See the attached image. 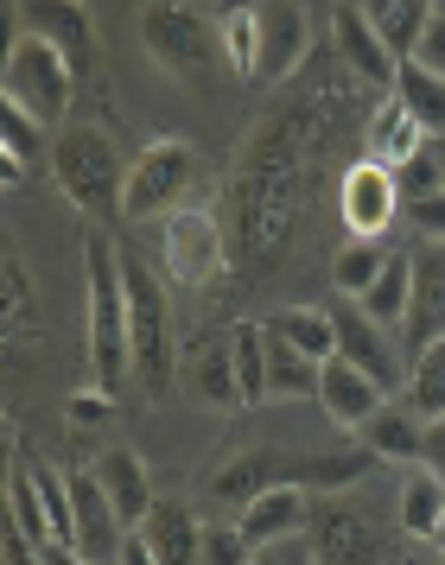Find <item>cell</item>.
Here are the masks:
<instances>
[{
    "mask_svg": "<svg viewBox=\"0 0 445 565\" xmlns=\"http://www.w3.org/2000/svg\"><path fill=\"white\" fill-rule=\"evenodd\" d=\"M318 382H325V362L306 356L287 337L267 331V394H274V401H318Z\"/></svg>",
    "mask_w": 445,
    "mask_h": 565,
    "instance_id": "484cf974",
    "label": "cell"
},
{
    "mask_svg": "<svg viewBox=\"0 0 445 565\" xmlns=\"http://www.w3.org/2000/svg\"><path fill=\"white\" fill-rule=\"evenodd\" d=\"M64 419H71L77 433H103L108 419H115V394H103L96 382L77 387V394H71V407H64Z\"/></svg>",
    "mask_w": 445,
    "mask_h": 565,
    "instance_id": "f35d334b",
    "label": "cell"
},
{
    "mask_svg": "<svg viewBox=\"0 0 445 565\" xmlns=\"http://www.w3.org/2000/svg\"><path fill=\"white\" fill-rule=\"evenodd\" d=\"M331 45H338L343 71H350L357 83L394 89V77H401V57H394L389 39H382V32L357 13V0H338V7H331Z\"/></svg>",
    "mask_w": 445,
    "mask_h": 565,
    "instance_id": "7c38bea8",
    "label": "cell"
},
{
    "mask_svg": "<svg viewBox=\"0 0 445 565\" xmlns=\"http://www.w3.org/2000/svg\"><path fill=\"white\" fill-rule=\"evenodd\" d=\"M426 470L445 483V413L439 419H426Z\"/></svg>",
    "mask_w": 445,
    "mask_h": 565,
    "instance_id": "7bdbcfd3",
    "label": "cell"
},
{
    "mask_svg": "<svg viewBox=\"0 0 445 565\" xmlns=\"http://www.w3.org/2000/svg\"><path fill=\"white\" fill-rule=\"evenodd\" d=\"M426 546H433V553L445 559V514H439V527H433V540H426Z\"/></svg>",
    "mask_w": 445,
    "mask_h": 565,
    "instance_id": "7dc6e473",
    "label": "cell"
},
{
    "mask_svg": "<svg viewBox=\"0 0 445 565\" xmlns=\"http://www.w3.org/2000/svg\"><path fill=\"white\" fill-rule=\"evenodd\" d=\"M230 350H236V382H242V407H262L267 394V331L262 324H230Z\"/></svg>",
    "mask_w": 445,
    "mask_h": 565,
    "instance_id": "836d02e7",
    "label": "cell"
},
{
    "mask_svg": "<svg viewBox=\"0 0 445 565\" xmlns=\"http://www.w3.org/2000/svg\"><path fill=\"white\" fill-rule=\"evenodd\" d=\"M204 179V159L191 140H153L128 166V223H166L172 210L191 204V191Z\"/></svg>",
    "mask_w": 445,
    "mask_h": 565,
    "instance_id": "52a82bcc",
    "label": "cell"
},
{
    "mask_svg": "<svg viewBox=\"0 0 445 565\" xmlns=\"http://www.w3.org/2000/svg\"><path fill=\"white\" fill-rule=\"evenodd\" d=\"M0 286H7V350H20V343L39 337V280L20 260V248L0 255Z\"/></svg>",
    "mask_w": 445,
    "mask_h": 565,
    "instance_id": "f546056e",
    "label": "cell"
},
{
    "mask_svg": "<svg viewBox=\"0 0 445 565\" xmlns=\"http://www.w3.org/2000/svg\"><path fill=\"white\" fill-rule=\"evenodd\" d=\"M394 96L407 103V115H414L426 134H445V77H433V71H426V64H414V57H401Z\"/></svg>",
    "mask_w": 445,
    "mask_h": 565,
    "instance_id": "d6a6232c",
    "label": "cell"
},
{
    "mask_svg": "<svg viewBox=\"0 0 445 565\" xmlns=\"http://www.w3.org/2000/svg\"><path fill=\"white\" fill-rule=\"evenodd\" d=\"M439 514H445V483L420 463L414 477L401 483V527L414 540H433V527H439Z\"/></svg>",
    "mask_w": 445,
    "mask_h": 565,
    "instance_id": "e575fe53",
    "label": "cell"
},
{
    "mask_svg": "<svg viewBox=\"0 0 445 565\" xmlns=\"http://www.w3.org/2000/svg\"><path fill=\"white\" fill-rule=\"evenodd\" d=\"M407 223H414L420 242H445V191H433V198H420V204L401 210Z\"/></svg>",
    "mask_w": 445,
    "mask_h": 565,
    "instance_id": "ab89813d",
    "label": "cell"
},
{
    "mask_svg": "<svg viewBox=\"0 0 445 565\" xmlns=\"http://www.w3.org/2000/svg\"><path fill=\"white\" fill-rule=\"evenodd\" d=\"M394 184H401V204H420V198H433V191H445L439 166H433V153L420 147L407 166H394Z\"/></svg>",
    "mask_w": 445,
    "mask_h": 565,
    "instance_id": "74e56055",
    "label": "cell"
},
{
    "mask_svg": "<svg viewBox=\"0 0 445 565\" xmlns=\"http://www.w3.org/2000/svg\"><path fill=\"white\" fill-rule=\"evenodd\" d=\"M89 470H96L103 495L115 502V514H121L128 527H140V521L153 514V502H159V495H153V470H147V458H140L134 445H108Z\"/></svg>",
    "mask_w": 445,
    "mask_h": 565,
    "instance_id": "d6986e66",
    "label": "cell"
},
{
    "mask_svg": "<svg viewBox=\"0 0 445 565\" xmlns=\"http://www.w3.org/2000/svg\"><path fill=\"white\" fill-rule=\"evenodd\" d=\"M318 153V96L274 108L242 147L236 179L223 184V230H230V267L262 274L287 255L293 230L306 216V179Z\"/></svg>",
    "mask_w": 445,
    "mask_h": 565,
    "instance_id": "6da1fadb",
    "label": "cell"
},
{
    "mask_svg": "<svg viewBox=\"0 0 445 565\" xmlns=\"http://www.w3.org/2000/svg\"><path fill=\"white\" fill-rule=\"evenodd\" d=\"M83 286H89V382L121 401V387L134 382V343H128L121 248L108 235H83Z\"/></svg>",
    "mask_w": 445,
    "mask_h": 565,
    "instance_id": "7a4b0ae2",
    "label": "cell"
},
{
    "mask_svg": "<svg viewBox=\"0 0 445 565\" xmlns=\"http://www.w3.org/2000/svg\"><path fill=\"white\" fill-rule=\"evenodd\" d=\"M407 407L420 413V419H439L445 413V337L439 343H426L414 356V369H407V394H401Z\"/></svg>",
    "mask_w": 445,
    "mask_h": 565,
    "instance_id": "d590c367",
    "label": "cell"
},
{
    "mask_svg": "<svg viewBox=\"0 0 445 565\" xmlns=\"http://www.w3.org/2000/svg\"><path fill=\"white\" fill-rule=\"evenodd\" d=\"M115 565H159V559H153V546H147V534H140V527L128 534V546H121V559H115Z\"/></svg>",
    "mask_w": 445,
    "mask_h": 565,
    "instance_id": "ee69618b",
    "label": "cell"
},
{
    "mask_svg": "<svg viewBox=\"0 0 445 565\" xmlns=\"http://www.w3.org/2000/svg\"><path fill=\"white\" fill-rule=\"evenodd\" d=\"M255 565H312V553H306L299 540H280V546H262V553H255Z\"/></svg>",
    "mask_w": 445,
    "mask_h": 565,
    "instance_id": "b9f144b4",
    "label": "cell"
},
{
    "mask_svg": "<svg viewBox=\"0 0 445 565\" xmlns=\"http://www.w3.org/2000/svg\"><path fill=\"white\" fill-rule=\"evenodd\" d=\"M312 52L306 0H262V83H293Z\"/></svg>",
    "mask_w": 445,
    "mask_h": 565,
    "instance_id": "4fadbf2b",
    "label": "cell"
},
{
    "mask_svg": "<svg viewBox=\"0 0 445 565\" xmlns=\"http://www.w3.org/2000/svg\"><path fill=\"white\" fill-rule=\"evenodd\" d=\"M27 7V32L52 39L57 52L77 64V77L96 64V13L89 0H20Z\"/></svg>",
    "mask_w": 445,
    "mask_h": 565,
    "instance_id": "2e32d148",
    "label": "cell"
},
{
    "mask_svg": "<svg viewBox=\"0 0 445 565\" xmlns=\"http://www.w3.org/2000/svg\"><path fill=\"white\" fill-rule=\"evenodd\" d=\"M7 521H13V534L32 540V546L52 540V514H45V495H39V477H32L27 458H7Z\"/></svg>",
    "mask_w": 445,
    "mask_h": 565,
    "instance_id": "4dcf8cb0",
    "label": "cell"
},
{
    "mask_svg": "<svg viewBox=\"0 0 445 565\" xmlns=\"http://www.w3.org/2000/svg\"><path fill=\"white\" fill-rule=\"evenodd\" d=\"M312 565H318V559H312Z\"/></svg>",
    "mask_w": 445,
    "mask_h": 565,
    "instance_id": "681fc988",
    "label": "cell"
},
{
    "mask_svg": "<svg viewBox=\"0 0 445 565\" xmlns=\"http://www.w3.org/2000/svg\"><path fill=\"white\" fill-rule=\"evenodd\" d=\"M318 407L331 413V426L363 433L369 419L389 407V387L375 382L369 369H357L350 356H331V362H325V382H318Z\"/></svg>",
    "mask_w": 445,
    "mask_h": 565,
    "instance_id": "5bb4252c",
    "label": "cell"
},
{
    "mask_svg": "<svg viewBox=\"0 0 445 565\" xmlns=\"http://www.w3.org/2000/svg\"><path fill=\"white\" fill-rule=\"evenodd\" d=\"M52 184L64 204L89 216V223H115L128 216V159L103 128H57L52 134Z\"/></svg>",
    "mask_w": 445,
    "mask_h": 565,
    "instance_id": "3957f363",
    "label": "cell"
},
{
    "mask_svg": "<svg viewBox=\"0 0 445 565\" xmlns=\"http://www.w3.org/2000/svg\"><path fill=\"white\" fill-rule=\"evenodd\" d=\"M331 311H338V356H350L357 369H369L382 387H407L401 382V362H394V343H389L394 331H382L357 299H343V306H331Z\"/></svg>",
    "mask_w": 445,
    "mask_h": 565,
    "instance_id": "ffe728a7",
    "label": "cell"
},
{
    "mask_svg": "<svg viewBox=\"0 0 445 565\" xmlns=\"http://www.w3.org/2000/svg\"><path fill=\"white\" fill-rule=\"evenodd\" d=\"M445 337V242H420L414 248V311H407V356H420L426 343Z\"/></svg>",
    "mask_w": 445,
    "mask_h": 565,
    "instance_id": "e0dca14e",
    "label": "cell"
},
{
    "mask_svg": "<svg viewBox=\"0 0 445 565\" xmlns=\"http://www.w3.org/2000/svg\"><path fill=\"white\" fill-rule=\"evenodd\" d=\"M274 483H293V458H280V451H267V445H248V451H230V458L210 470V495L216 502H230V509H242V502H255L262 489Z\"/></svg>",
    "mask_w": 445,
    "mask_h": 565,
    "instance_id": "ac0fdd59",
    "label": "cell"
},
{
    "mask_svg": "<svg viewBox=\"0 0 445 565\" xmlns=\"http://www.w3.org/2000/svg\"><path fill=\"white\" fill-rule=\"evenodd\" d=\"M439 7H445V0H439Z\"/></svg>",
    "mask_w": 445,
    "mask_h": 565,
    "instance_id": "c3c4849f",
    "label": "cell"
},
{
    "mask_svg": "<svg viewBox=\"0 0 445 565\" xmlns=\"http://www.w3.org/2000/svg\"><path fill=\"white\" fill-rule=\"evenodd\" d=\"M216 39H223V64L242 83H262V0H223Z\"/></svg>",
    "mask_w": 445,
    "mask_h": 565,
    "instance_id": "44dd1931",
    "label": "cell"
},
{
    "mask_svg": "<svg viewBox=\"0 0 445 565\" xmlns=\"http://www.w3.org/2000/svg\"><path fill=\"white\" fill-rule=\"evenodd\" d=\"M262 324L274 337L299 343V350H306V356H318V362L338 356V311H325V306H280V311H267Z\"/></svg>",
    "mask_w": 445,
    "mask_h": 565,
    "instance_id": "f1b7e54d",
    "label": "cell"
},
{
    "mask_svg": "<svg viewBox=\"0 0 445 565\" xmlns=\"http://www.w3.org/2000/svg\"><path fill=\"white\" fill-rule=\"evenodd\" d=\"M45 121H32L27 108L0 103V153H7V184H20L32 166H52V140Z\"/></svg>",
    "mask_w": 445,
    "mask_h": 565,
    "instance_id": "4316f807",
    "label": "cell"
},
{
    "mask_svg": "<svg viewBox=\"0 0 445 565\" xmlns=\"http://www.w3.org/2000/svg\"><path fill=\"white\" fill-rule=\"evenodd\" d=\"M159 274L172 286H210L230 274V230L204 204H184L159 223Z\"/></svg>",
    "mask_w": 445,
    "mask_h": 565,
    "instance_id": "ba28073f",
    "label": "cell"
},
{
    "mask_svg": "<svg viewBox=\"0 0 445 565\" xmlns=\"http://www.w3.org/2000/svg\"><path fill=\"white\" fill-rule=\"evenodd\" d=\"M414 64H426L433 77H445V7L426 20V32H420V45H414Z\"/></svg>",
    "mask_w": 445,
    "mask_h": 565,
    "instance_id": "60d3db41",
    "label": "cell"
},
{
    "mask_svg": "<svg viewBox=\"0 0 445 565\" xmlns=\"http://www.w3.org/2000/svg\"><path fill=\"white\" fill-rule=\"evenodd\" d=\"M306 553L318 565H389V534L382 521L350 502H325L306 521Z\"/></svg>",
    "mask_w": 445,
    "mask_h": 565,
    "instance_id": "9c48e42d",
    "label": "cell"
},
{
    "mask_svg": "<svg viewBox=\"0 0 445 565\" xmlns=\"http://www.w3.org/2000/svg\"><path fill=\"white\" fill-rule=\"evenodd\" d=\"M255 540L242 527H204V546H198V565H255Z\"/></svg>",
    "mask_w": 445,
    "mask_h": 565,
    "instance_id": "8d00e7d4",
    "label": "cell"
},
{
    "mask_svg": "<svg viewBox=\"0 0 445 565\" xmlns=\"http://www.w3.org/2000/svg\"><path fill=\"white\" fill-rule=\"evenodd\" d=\"M363 445L382 463H426V419H420L407 401H389V407L363 426Z\"/></svg>",
    "mask_w": 445,
    "mask_h": 565,
    "instance_id": "7402d4cb",
    "label": "cell"
},
{
    "mask_svg": "<svg viewBox=\"0 0 445 565\" xmlns=\"http://www.w3.org/2000/svg\"><path fill=\"white\" fill-rule=\"evenodd\" d=\"M389 242H343L338 255H331V286H338V299H363L369 286L382 280V267H389Z\"/></svg>",
    "mask_w": 445,
    "mask_h": 565,
    "instance_id": "1f68e13d",
    "label": "cell"
},
{
    "mask_svg": "<svg viewBox=\"0 0 445 565\" xmlns=\"http://www.w3.org/2000/svg\"><path fill=\"white\" fill-rule=\"evenodd\" d=\"M134 26H140V45L166 77L204 83L223 39H216V20H210L204 0H140L134 7Z\"/></svg>",
    "mask_w": 445,
    "mask_h": 565,
    "instance_id": "5b68a950",
    "label": "cell"
},
{
    "mask_svg": "<svg viewBox=\"0 0 445 565\" xmlns=\"http://www.w3.org/2000/svg\"><path fill=\"white\" fill-rule=\"evenodd\" d=\"M140 534H147V546H153L159 565H198L204 521L184 509V502H153V514L140 521Z\"/></svg>",
    "mask_w": 445,
    "mask_h": 565,
    "instance_id": "603a6c76",
    "label": "cell"
},
{
    "mask_svg": "<svg viewBox=\"0 0 445 565\" xmlns=\"http://www.w3.org/2000/svg\"><path fill=\"white\" fill-rule=\"evenodd\" d=\"M426 153H433V166H439V179H445V134H426Z\"/></svg>",
    "mask_w": 445,
    "mask_h": 565,
    "instance_id": "bcb514c9",
    "label": "cell"
},
{
    "mask_svg": "<svg viewBox=\"0 0 445 565\" xmlns=\"http://www.w3.org/2000/svg\"><path fill=\"white\" fill-rule=\"evenodd\" d=\"M71 89H77V64L57 52L52 39H39V32H13L7 39V64H0V103L27 108L32 121H45V128H64V115H71Z\"/></svg>",
    "mask_w": 445,
    "mask_h": 565,
    "instance_id": "8992f818",
    "label": "cell"
},
{
    "mask_svg": "<svg viewBox=\"0 0 445 565\" xmlns=\"http://www.w3.org/2000/svg\"><path fill=\"white\" fill-rule=\"evenodd\" d=\"M121 286H128V343H134V382L147 401L172 394L179 375V350H172V311H166V286L147 260L121 248Z\"/></svg>",
    "mask_w": 445,
    "mask_h": 565,
    "instance_id": "277c9868",
    "label": "cell"
},
{
    "mask_svg": "<svg viewBox=\"0 0 445 565\" xmlns=\"http://www.w3.org/2000/svg\"><path fill=\"white\" fill-rule=\"evenodd\" d=\"M32 559H39V565H89V559H77L71 546H57V540H45V546H32Z\"/></svg>",
    "mask_w": 445,
    "mask_h": 565,
    "instance_id": "f6af8a7d",
    "label": "cell"
},
{
    "mask_svg": "<svg viewBox=\"0 0 445 565\" xmlns=\"http://www.w3.org/2000/svg\"><path fill=\"white\" fill-rule=\"evenodd\" d=\"M179 382L184 394L210 413H242V382H236V350L230 331H204L191 337V350L179 356Z\"/></svg>",
    "mask_w": 445,
    "mask_h": 565,
    "instance_id": "8fae6325",
    "label": "cell"
},
{
    "mask_svg": "<svg viewBox=\"0 0 445 565\" xmlns=\"http://www.w3.org/2000/svg\"><path fill=\"white\" fill-rule=\"evenodd\" d=\"M420 147H426V128H420L414 115H407V103L389 89V96H382V108L369 115V159H382V166L394 172V166H407Z\"/></svg>",
    "mask_w": 445,
    "mask_h": 565,
    "instance_id": "cb8c5ba5",
    "label": "cell"
},
{
    "mask_svg": "<svg viewBox=\"0 0 445 565\" xmlns=\"http://www.w3.org/2000/svg\"><path fill=\"white\" fill-rule=\"evenodd\" d=\"M401 184H394V172L382 166V159H357V166H343L338 179V223L350 230V242H382L389 235V223L401 216Z\"/></svg>",
    "mask_w": 445,
    "mask_h": 565,
    "instance_id": "30bf717a",
    "label": "cell"
},
{
    "mask_svg": "<svg viewBox=\"0 0 445 565\" xmlns=\"http://www.w3.org/2000/svg\"><path fill=\"white\" fill-rule=\"evenodd\" d=\"M357 13H363L369 26L382 32V39H389L394 57H414L426 20L439 13V0H357Z\"/></svg>",
    "mask_w": 445,
    "mask_h": 565,
    "instance_id": "83f0119b",
    "label": "cell"
},
{
    "mask_svg": "<svg viewBox=\"0 0 445 565\" xmlns=\"http://www.w3.org/2000/svg\"><path fill=\"white\" fill-rule=\"evenodd\" d=\"M357 306H363L382 331H407V311H414V248H394L389 267H382V280L369 286Z\"/></svg>",
    "mask_w": 445,
    "mask_h": 565,
    "instance_id": "d4e9b609",
    "label": "cell"
},
{
    "mask_svg": "<svg viewBox=\"0 0 445 565\" xmlns=\"http://www.w3.org/2000/svg\"><path fill=\"white\" fill-rule=\"evenodd\" d=\"M306 521H312V489H299V483H274V489H262L255 502H242L236 509V527L255 540V546L299 540L306 534Z\"/></svg>",
    "mask_w": 445,
    "mask_h": 565,
    "instance_id": "9a60e30c",
    "label": "cell"
}]
</instances>
